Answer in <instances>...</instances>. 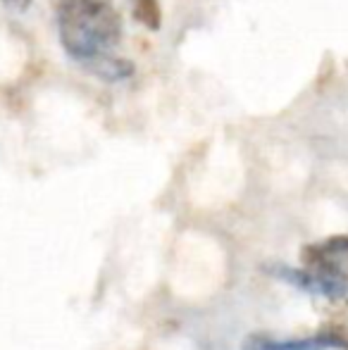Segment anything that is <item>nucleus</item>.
Returning <instances> with one entry per match:
<instances>
[{"label":"nucleus","instance_id":"nucleus-1","mask_svg":"<svg viewBox=\"0 0 348 350\" xmlns=\"http://www.w3.org/2000/svg\"><path fill=\"white\" fill-rule=\"evenodd\" d=\"M57 36L75 62L103 81H124L134 65L117 57L115 46L122 41V14L110 0H55Z\"/></svg>","mask_w":348,"mask_h":350},{"label":"nucleus","instance_id":"nucleus-2","mask_svg":"<svg viewBox=\"0 0 348 350\" xmlns=\"http://www.w3.org/2000/svg\"><path fill=\"white\" fill-rule=\"evenodd\" d=\"M348 348V329H327L315 336L274 338L269 334H248L241 350H341Z\"/></svg>","mask_w":348,"mask_h":350},{"label":"nucleus","instance_id":"nucleus-3","mask_svg":"<svg viewBox=\"0 0 348 350\" xmlns=\"http://www.w3.org/2000/svg\"><path fill=\"white\" fill-rule=\"evenodd\" d=\"M301 260L306 267L325 272L348 284V236H330L320 243L303 248Z\"/></svg>","mask_w":348,"mask_h":350},{"label":"nucleus","instance_id":"nucleus-4","mask_svg":"<svg viewBox=\"0 0 348 350\" xmlns=\"http://www.w3.org/2000/svg\"><path fill=\"white\" fill-rule=\"evenodd\" d=\"M267 269L277 279L298 286V288L308 291V293L325 295V298H330V300H341L348 295L346 281L330 277V274H325V272H317V269H310V267L293 269V267H286V265H267Z\"/></svg>","mask_w":348,"mask_h":350},{"label":"nucleus","instance_id":"nucleus-5","mask_svg":"<svg viewBox=\"0 0 348 350\" xmlns=\"http://www.w3.org/2000/svg\"><path fill=\"white\" fill-rule=\"evenodd\" d=\"M131 14L139 24H144L150 31H158L163 27V10H160V0H129Z\"/></svg>","mask_w":348,"mask_h":350},{"label":"nucleus","instance_id":"nucleus-6","mask_svg":"<svg viewBox=\"0 0 348 350\" xmlns=\"http://www.w3.org/2000/svg\"><path fill=\"white\" fill-rule=\"evenodd\" d=\"M0 5L8 10H14V12H24V10H29L31 0H0Z\"/></svg>","mask_w":348,"mask_h":350}]
</instances>
